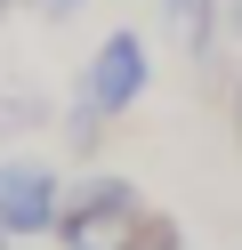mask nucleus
Here are the masks:
<instances>
[{"label":"nucleus","mask_w":242,"mask_h":250,"mask_svg":"<svg viewBox=\"0 0 242 250\" xmlns=\"http://www.w3.org/2000/svg\"><path fill=\"white\" fill-rule=\"evenodd\" d=\"M226 24H234V41H242V0H226Z\"/></svg>","instance_id":"7"},{"label":"nucleus","mask_w":242,"mask_h":250,"mask_svg":"<svg viewBox=\"0 0 242 250\" xmlns=\"http://www.w3.org/2000/svg\"><path fill=\"white\" fill-rule=\"evenodd\" d=\"M65 169L48 162V153H0V226L16 234V242H41V234H57L65 218Z\"/></svg>","instance_id":"3"},{"label":"nucleus","mask_w":242,"mask_h":250,"mask_svg":"<svg viewBox=\"0 0 242 250\" xmlns=\"http://www.w3.org/2000/svg\"><path fill=\"white\" fill-rule=\"evenodd\" d=\"M145 97H154V41L137 24L97 33V49L81 57V105H97L105 121H129Z\"/></svg>","instance_id":"1"},{"label":"nucleus","mask_w":242,"mask_h":250,"mask_svg":"<svg viewBox=\"0 0 242 250\" xmlns=\"http://www.w3.org/2000/svg\"><path fill=\"white\" fill-rule=\"evenodd\" d=\"M16 8H24V0H0V24H8V17H16Z\"/></svg>","instance_id":"9"},{"label":"nucleus","mask_w":242,"mask_h":250,"mask_svg":"<svg viewBox=\"0 0 242 250\" xmlns=\"http://www.w3.org/2000/svg\"><path fill=\"white\" fill-rule=\"evenodd\" d=\"M0 250H16V234H8V226H0Z\"/></svg>","instance_id":"10"},{"label":"nucleus","mask_w":242,"mask_h":250,"mask_svg":"<svg viewBox=\"0 0 242 250\" xmlns=\"http://www.w3.org/2000/svg\"><path fill=\"white\" fill-rule=\"evenodd\" d=\"M113 250H186V226H177L170 210H145L129 234H113Z\"/></svg>","instance_id":"5"},{"label":"nucleus","mask_w":242,"mask_h":250,"mask_svg":"<svg viewBox=\"0 0 242 250\" xmlns=\"http://www.w3.org/2000/svg\"><path fill=\"white\" fill-rule=\"evenodd\" d=\"M145 218V186L137 178H121V169H81L73 186H65V218H57V234L48 242L57 250H81V242H113V234H129Z\"/></svg>","instance_id":"2"},{"label":"nucleus","mask_w":242,"mask_h":250,"mask_svg":"<svg viewBox=\"0 0 242 250\" xmlns=\"http://www.w3.org/2000/svg\"><path fill=\"white\" fill-rule=\"evenodd\" d=\"M234 146H242V81H234Z\"/></svg>","instance_id":"8"},{"label":"nucleus","mask_w":242,"mask_h":250,"mask_svg":"<svg viewBox=\"0 0 242 250\" xmlns=\"http://www.w3.org/2000/svg\"><path fill=\"white\" fill-rule=\"evenodd\" d=\"M105 129H113V121L97 113V105H81V97H73V113H65V137H73L81 153H97V137H105Z\"/></svg>","instance_id":"6"},{"label":"nucleus","mask_w":242,"mask_h":250,"mask_svg":"<svg viewBox=\"0 0 242 250\" xmlns=\"http://www.w3.org/2000/svg\"><path fill=\"white\" fill-rule=\"evenodd\" d=\"M161 24L177 33V49L194 57V65H210L218 57V0H154Z\"/></svg>","instance_id":"4"},{"label":"nucleus","mask_w":242,"mask_h":250,"mask_svg":"<svg viewBox=\"0 0 242 250\" xmlns=\"http://www.w3.org/2000/svg\"><path fill=\"white\" fill-rule=\"evenodd\" d=\"M81 250H113V242H81Z\"/></svg>","instance_id":"11"}]
</instances>
